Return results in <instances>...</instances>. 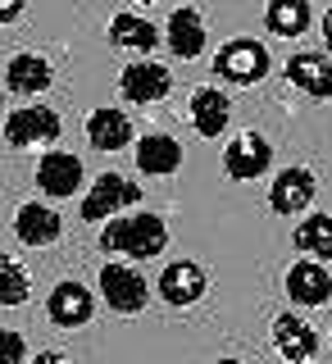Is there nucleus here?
<instances>
[{"mask_svg": "<svg viewBox=\"0 0 332 364\" xmlns=\"http://www.w3.org/2000/svg\"><path fill=\"white\" fill-rule=\"evenodd\" d=\"M100 246L114 250V255H132V259H155L164 255L168 246V228L159 214H132V219H114L105 232H100Z\"/></svg>", "mask_w": 332, "mask_h": 364, "instance_id": "f257e3e1", "label": "nucleus"}, {"mask_svg": "<svg viewBox=\"0 0 332 364\" xmlns=\"http://www.w3.org/2000/svg\"><path fill=\"white\" fill-rule=\"evenodd\" d=\"M214 73H219L223 82L255 87V82H264V73H269V50L255 37H232L214 55Z\"/></svg>", "mask_w": 332, "mask_h": 364, "instance_id": "f03ea898", "label": "nucleus"}, {"mask_svg": "<svg viewBox=\"0 0 332 364\" xmlns=\"http://www.w3.org/2000/svg\"><path fill=\"white\" fill-rule=\"evenodd\" d=\"M273 164V146L264 132H237L223 146V173L232 182H255L259 173H269Z\"/></svg>", "mask_w": 332, "mask_h": 364, "instance_id": "7ed1b4c3", "label": "nucleus"}, {"mask_svg": "<svg viewBox=\"0 0 332 364\" xmlns=\"http://www.w3.org/2000/svg\"><path fill=\"white\" fill-rule=\"evenodd\" d=\"M132 205H141V182H128L123 173H100V182L82 196V219L100 223L114 219L119 210H132Z\"/></svg>", "mask_w": 332, "mask_h": 364, "instance_id": "20e7f679", "label": "nucleus"}, {"mask_svg": "<svg viewBox=\"0 0 332 364\" xmlns=\"http://www.w3.org/2000/svg\"><path fill=\"white\" fill-rule=\"evenodd\" d=\"M100 296L114 314H141L146 301H151V287L128 264H100Z\"/></svg>", "mask_w": 332, "mask_h": 364, "instance_id": "39448f33", "label": "nucleus"}, {"mask_svg": "<svg viewBox=\"0 0 332 364\" xmlns=\"http://www.w3.org/2000/svg\"><path fill=\"white\" fill-rule=\"evenodd\" d=\"M60 114L50 105H28V109H14L5 123V141L14 146V151H28V146H50L55 136H60Z\"/></svg>", "mask_w": 332, "mask_h": 364, "instance_id": "423d86ee", "label": "nucleus"}, {"mask_svg": "<svg viewBox=\"0 0 332 364\" xmlns=\"http://www.w3.org/2000/svg\"><path fill=\"white\" fill-rule=\"evenodd\" d=\"M119 91L132 105H155V100H164L168 91H173V73L155 60H136L119 73Z\"/></svg>", "mask_w": 332, "mask_h": 364, "instance_id": "0eeeda50", "label": "nucleus"}, {"mask_svg": "<svg viewBox=\"0 0 332 364\" xmlns=\"http://www.w3.org/2000/svg\"><path fill=\"white\" fill-rule=\"evenodd\" d=\"M45 314H50L55 328H82L91 314H96V296H91L82 282H55L50 301H45Z\"/></svg>", "mask_w": 332, "mask_h": 364, "instance_id": "6e6552de", "label": "nucleus"}, {"mask_svg": "<svg viewBox=\"0 0 332 364\" xmlns=\"http://www.w3.org/2000/svg\"><path fill=\"white\" fill-rule=\"evenodd\" d=\"M37 187H41L50 200L73 196V191L82 187V159L68 155V151H50V155H41V164H37Z\"/></svg>", "mask_w": 332, "mask_h": 364, "instance_id": "1a4fd4ad", "label": "nucleus"}, {"mask_svg": "<svg viewBox=\"0 0 332 364\" xmlns=\"http://www.w3.org/2000/svg\"><path fill=\"white\" fill-rule=\"evenodd\" d=\"M287 296L296 305H328L332 273L323 269V259H296L287 269Z\"/></svg>", "mask_w": 332, "mask_h": 364, "instance_id": "9d476101", "label": "nucleus"}, {"mask_svg": "<svg viewBox=\"0 0 332 364\" xmlns=\"http://www.w3.org/2000/svg\"><path fill=\"white\" fill-rule=\"evenodd\" d=\"M168 50L178 55V60H196V55H205V46H210V32H205V18L200 9L182 5L168 14Z\"/></svg>", "mask_w": 332, "mask_h": 364, "instance_id": "9b49d317", "label": "nucleus"}, {"mask_svg": "<svg viewBox=\"0 0 332 364\" xmlns=\"http://www.w3.org/2000/svg\"><path fill=\"white\" fill-rule=\"evenodd\" d=\"M314 191H318V182H314V173L310 168H282L278 178H273V187H269V205L278 214H301L305 205L314 200Z\"/></svg>", "mask_w": 332, "mask_h": 364, "instance_id": "f8f14e48", "label": "nucleus"}, {"mask_svg": "<svg viewBox=\"0 0 332 364\" xmlns=\"http://www.w3.org/2000/svg\"><path fill=\"white\" fill-rule=\"evenodd\" d=\"M287 82L305 91L310 100H332V60L328 55H291L287 60Z\"/></svg>", "mask_w": 332, "mask_h": 364, "instance_id": "ddd939ff", "label": "nucleus"}, {"mask_svg": "<svg viewBox=\"0 0 332 364\" xmlns=\"http://www.w3.org/2000/svg\"><path fill=\"white\" fill-rule=\"evenodd\" d=\"M205 296V269L191 259H173L159 273V301L164 305H196Z\"/></svg>", "mask_w": 332, "mask_h": 364, "instance_id": "4468645a", "label": "nucleus"}, {"mask_svg": "<svg viewBox=\"0 0 332 364\" xmlns=\"http://www.w3.org/2000/svg\"><path fill=\"white\" fill-rule=\"evenodd\" d=\"M136 168H141L146 178L178 173V168H182V146H178V136H168V132H146V136H136Z\"/></svg>", "mask_w": 332, "mask_h": 364, "instance_id": "2eb2a0df", "label": "nucleus"}, {"mask_svg": "<svg viewBox=\"0 0 332 364\" xmlns=\"http://www.w3.org/2000/svg\"><path fill=\"white\" fill-rule=\"evenodd\" d=\"M273 346H278L282 360H314L318 355V333L296 314H278L273 318Z\"/></svg>", "mask_w": 332, "mask_h": 364, "instance_id": "dca6fc26", "label": "nucleus"}, {"mask_svg": "<svg viewBox=\"0 0 332 364\" xmlns=\"http://www.w3.org/2000/svg\"><path fill=\"white\" fill-rule=\"evenodd\" d=\"M55 82V68L41 60V55H14V60L5 64V87L18 91V96H41L45 87Z\"/></svg>", "mask_w": 332, "mask_h": 364, "instance_id": "f3484780", "label": "nucleus"}, {"mask_svg": "<svg viewBox=\"0 0 332 364\" xmlns=\"http://www.w3.org/2000/svg\"><path fill=\"white\" fill-rule=\"evenodd\" d=\"M14 232H18V242H28V246H55L60 232H64V223L50 205H23L14 214Z\"/></svg>", "mask_w": 332, "mask_h": 364, "instance_id": "a211bd4d", "label": "nucleus"}, {"mask_svg": "<svg viewBox=\"0 0 332 364\" xmlns=\"http://www.w3.org/2000/svg\"><path fill=\"white\" fill-rule=\"evenodd\" d=\"M87 141L96 151H123L132 146V123L123 109H91L87 114Z\"/></svg>", "mask_w": 332, "mask_h": 364, "instance_id": "6ab92c4d", "label": "nucleus"}, {"mask_svg": "<svg viewBox=\"0 0 332 364\" xmlns=\"http://www.w3.org/2000/svg\"><path fill=\"white\" fill-rule=\"evenodd\" d=\"M227 119H232V105H227L223 91L200 87L196 96H191V128H196L200 136H219L227 128Z\"/></svg>", "mask_w": 332, "mask_h": 364, "instance_id": "aec40b11", "label": "nucleus"}, {"mask_svg": "<svg viewBox=\"0 0 332 364\" xmlns=\"http://www.w3.org/2000/svg\"><path fill=\"white\" fill-rule=\"evenodd\" d=\"M109 41L123 46V50L146 55V50H155V46H159V28H155L151 18H136V14H114L109 18Z\"/></svg>", "mask_w": 332, "mask_h": 364, "instance_id": "412c9836", "label": "nucleus"}, {"mask_svg": "<svg viewBox=\"0 0 332 364\" xmlns=\"http://www.w3.org/2000/svg\"><path fill=\"white\" fill-rule=\"evenodd\" d=\"M310 18H314L310 0H269V9H264V28L273 37H301L310 28Z\"/></svg>", "mask_w": 332, "mask_h": 364, "instance_id": "4be33fe9", "label": "nucleus"}, {"mask_svg": "<svg viewBox=\"0 0 332 364\" xmlns=\"http://www.w3.org/2000/svg\"><path fill=\"white\" fill-rule=\"evenodd\" d=\"M291 246L301 250V255L332 259V219H328V214H310V219H301V228L291 232Z\"/></svg>", "mask_w": 332, "mask_h": 364, "instance_id": "5701e85b", "label": "nucleus"}, {"mask_svg": "<svg viewBox=\"0 0 332 364\" xmlns=\"http://www.w3.org/2000/svg\"><path fill=\"white\" fill-rule=\"evenodd\" d=\"M0 278H5V291H0L5 305H23V301H28V273H23L14 259H0Z\"/></svg>", "mask_w": 332, "mask_h": 364, "instance_id": "b1692460", "label": "nucleus"}, {"mask_svg": "<svg viewBox=\"0 0 332 364\" xmlns=\"http://www.w3.org/2000/svg\"><path fill=\"white\" fill-rule=\"evenodd\" d=\"M5 355H9V364H23V360H28V346H23L18 328H5Z\"/></svg>", "mask_w": 332, "mask_h": 364, "instance_id": "393cba45", "label": "nucleus"}, {"mask_svg": "<svg viewBox=\"0 0 332 364\" xmlns=\"http://www.w3.org/2000/svg\"><path fill=\"white\" fill-rule=\"evenodd\" d=\"M23 14V0H0V23H14Z\"/></svg>", "mask_w": 332, "mask_h": 364, "instance_id": "a878e982", "label": "nucleus"}, {"mask_svg": "<svg viewBox=\"0 0 332 364\" xmlns=\"http://www.w3.org/2000/svg\"><path fill=\"white\" fill-rule=\"evenodd\" d=\"M323 37H328V50H332V9L323 14Z\"/></svg>", "mask_w": 332, "mask_h": 364, "instance_id": "bb28decb", "label": "nucleus"}, {"mask_svg": "<svg viewBox=\"0 0 332 364\" xmlns=\"http://www.w3.org/2000/svg\"><path fill=\"white\" fill-rule=\"evenodd\" d=\"M141 5H155V0H141Z\"/></svg>", "mask_w": 332, "mask_h": 364, "instance_id": "cd10ccee", "label": "nucleus"}]
</instances>
